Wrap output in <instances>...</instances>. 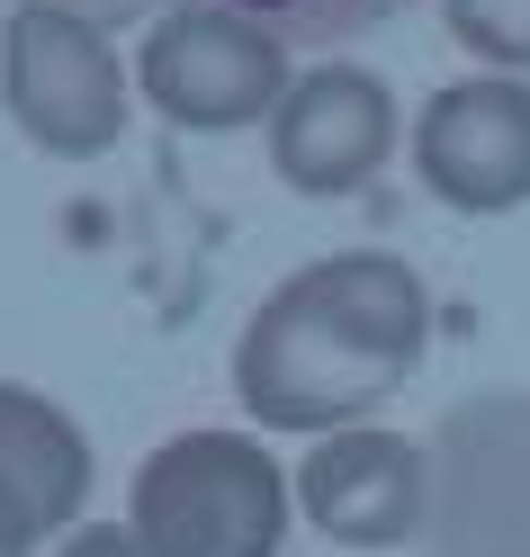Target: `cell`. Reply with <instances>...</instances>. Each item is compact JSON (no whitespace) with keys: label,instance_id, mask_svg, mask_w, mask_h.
Here are the masks:
<instances>
[{"label":"cell","instance_id":"2","mask_svg":"<svg viewBox=\"0 0 530 557\" xmlns=\"http://www.w3.org/2000/svg\"><path fill=\"white\" fill-rule=\"evenodd\" d=\"M297 521V468L261 432H171L126 485V531L153 557H279Z\"/></svg>","mask_w":530,"mask_h":557},{"label":"cell","instance_id":"12","mask_svg":"<svg viewBox=\"0 0 530 557\" xmlns=\"http://www.w3.org/2000/svg\"><path fill=\"white\" fill-rule=\"evenodd\" d=\"M54 557H153V548L135 540L126 521H82L73 540H54Z\"/></svg>","mask_w":530,"mask_h":557},{"label":"cell","instance_id":"9","mask_svg":"<svg viewBox=\"0 0 530 557\" xmlns=\"http://www.w3.org/2000/svg\"><path fill=\"white\" fill-rule=\"evenodd\" d=\"M90 432L63 413L46 387L27 377H0V495L27 512L37 540H73L90 521Z\"/></svg>","mask_w":530,"mask_h":557},{"label":"cell","instance_id":"4","mask_svg":"<svg viewBox=\"0 0 530 557\" xmlns=\"http://www.w3.org/2000/svg\"><path fill=\"white\" fill-rule=\"evenodd\" d=\"M288 90H297L288 37H270L261 18L225 10V0H171L135 46V99L181 135L270 126Z\"/></svg>","mask_w":530,"mask_h":557},{"label":"cell","instance_id":"11","mask_svg":"<svg viewBox=\"0 0 530 557\" xmlns=\"http://www.w3.org/2000/svg\"><path fill=\"white\" fill-rule=\"evenodd\" d=\"M441 27L485 63V73H521L530 82V0H441Z\"/></svg>","mask_w":530,"mask_h":557},{"label":"cell","instance_id":"8","mask_svg":"<svg viewBox=\"0 0 530 557\" xmlns=\"http://www.w3.org/2000/svg\"><path fill=\"white\" fill-rule=\"evenodd\" d=\"M261 135H270V171L297 198H360L386 171L396 135H414V126L369 63H306Z\"/></svg>","mask_w":530,"mask_h":557},{"label":"cell","instance_id":"5","mask_svg":"<svg viewBox=\"0 0 530 557\" xmlns=\"http://www.w3.org/2000/svg\"><path fill=\"white\" fill-rule=\"evenodd\" d=\"M422 557H530V387H477L432 423Z\"/></svg>","mask_w":530,"mask_h":557},{"label":"cell","instance_id":"3","mask_svg":"<svg viewBox=\"0 0 530 557\" xmlns=\"http://www.w3.org/2000/svg\"><path fill=\"white\" fill-rule=\"evenodd\" d=\"M0 109L54 162H99L126 135L135 63L109 46V27L63 0H10L0 10Z\"/></svg>","mask_w":530,"mask_h":557},{"label":"cell","instance_id":"10","mask_svg":"<svg viewBox=\"0 0 530 557\" xmlns=\"http://www.w3.org/2000/svg\"><path fill=\"white\" fill-rule=\"evenodd\" d=\"M225 10L261 18L270 37H288V46H342V37H360V27L396 18L405 0H225Z\"/></svg>","mask_w":530,"mask_h":557},{"label":"cell","instance_id":"6","mask_svg":"<svg viewBox=\"0 0 530 557\" xmlns=\"http://www.w3.org/2000/svg\"><path fill=\"white\" fill-rule=\"evenodd\" d=\"M297 521L324 548H350V557L422 548V531H432V441H414L396 423H360V432L306 441V459H297Z\"/></svg>","mask_w":530,"mask_h":557},{"label":"cell","instance_id":"7","mask_svg":"<svg viewBox=\"0 0 530 557\" xmlns=\"http://www.w3.org/2000/svg\"><path fill=\"white\" fill-rule=\"evenodd\" d=\"M414 181L449 216H513L530 207V82L521 73H468L441 82L414 109Z\"/></svg>","mask_w":530,"mask_h":557},{"label":"cell","instance_id":"13","mask_svg":"<svg viewBox=\"0 0 530 557\" xmlns=\"http://www.w3.org/2000/svg\"><path fill=\"white\" fill-rule=\"evenodd\" d=\"M0 557H37V531H27V512L0 495Z\"/></svg>","mask_w":530,"mask_h":557},{"label":"cell","instance_id":"14","mask_svg":"<svg viewBox=\"0 0 530 557\" xmlns=\"http://www.w3.org/2000/svg\"><path fill=\"white\" fill-rule=\"evenodd\" d=\"M63 10H82V18H99V27H118V18L145 10V0H63Z\"/></svg>","mask_w":530,"mask_h":557},{"label":"cell","instance_id":"1","mask_svg":"<svg viewBox=\"0 0 530 557\" xmlns=\"http://www.w3.org/2000/svg\"><path fill=\"white\" fill-rule=\"evenodd\" d=\"M432 351V288L405 252H324L288 270L234 342V396L252 432L333 441L378 423Z\"/></svg>","mask_w":530,"mask_h":557}]
</instances>
